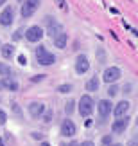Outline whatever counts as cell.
Returning <instances> with one entry per match:
<instances>
[{"mask_svg": "<svg viewBox=\"0 0 138 146\" xmlns=\"http://www.w3.org/2000/svg\"><path fill=\"white\" fill-rule=\"evenodd\" d=\"M36 60H38V63L40 65H52L54 61H56V56H54L52 52H48L47 50V47H43V45H40V47H36Z\"/></svg>", "mask_w": 138, "mask_h": 146, "instance_id": "cell-1", "label": "cell"}, {"mask_svg": "<svg viewBox=\"0 0 138 146\" xmlns=\"http://www.w3.org/2000/svg\"><path fill=\"white\" fill-rule=\"evenodd\" d=\"M93 108H95V103H93L92 96L90 94H84V96L81 98V101H79V114L82 117H88V115H92Z\"/></svg>", "mask_w": 138, "mask_h": 146, "instance_id": "cell-2", "label": "cell"}, {"mask_svg": "<svg viewBox=\"0 0 138 146\" xmlns=\"http://www.w3.org/2000/svg\"><path fill=\"white\" fill-rule=\"evenodd\" d=\"M41 0H24V4H22V18H31L32 15L38 11V7H40Z\"/></svg>", "mask_w": 138, "mask_h": 146, "instance_id": "cell-3", "label": "cell"}, {"mask_svg": "<svg viewBox=\"0 0 138 146\" xmlns=\"http://www.w3.org/2000/svg\"><path fill=\"white\" fill-rule=\"evenodd\" d=\"M45 25H47L45 33H47L48 36H52V38H56L59 33H63V25L59 24L54 16H45Z\"/></svg>", "mask_w": 138, "mask_h": 146, "instance_id": "cell-4", "label": "cell"}, {"mask_svg": "<svg viewBox=\"0 0 138 146\" xmlns=\"http://www.w3.org/2000/svg\"><path fill=\"white\" fill-rule=\"evenodd\" d=\"M43 35H45V31H43L40 25H31L29 29H27V31L24 33V36L27 38V42H31V43L40 42L41 38H43Z\"/></svg>", "mask_w": 138, "mask_h": 146, "instance_id": "cell-5", "label": "cell"}, {"mask_svg": "<svg viewBox=\"0 0 138 146\" xmlns=\"http://www.w3.org/2000/svg\"><path fill=\"white\" fill-rule=\"evenodd\" d=\"M120 76H122V70L118 67H108L102 74V80L106 83H109V85H113V83H117L120 80Z\"/></svg>", "mask_w": 138, "mask_h": 146, "instance_id": "cell-6", "label": "cell"}, {"mask_svg": "<svg viewBox=\"0 0 138 146\" xmlns=\"http://www.w3.org/2000/svg\"><path fill=\"white\" fill-rule=\"evenodd\" d=\"M13 20H14V7L13 5H5L2 9V13H0V25L7 27L13 24Z\"/></svg>", "mask_w": 138, "mask_h": 146, "instance_id": "cell-7", "label": "cell"}, {"mask_svg": "<svg viewBox=\"0 0 138 146\" xmlns=\"http://www.w3.org/2000/svg\"><path fill=\"white\" fill-rule=\"evenodd\" d=\"M97 110H99V117H101V119L104 121L109 114H111V110H113L111 101H109V99H99V103H97Z\"/></svg>", "mask_w": 138, "mask_h": 146, "instance_id": "cell-8", "label": "cell"}, {"mask_svg": "<svg viewBox=\"0 0 138 146\" xmlns=\"http://www.w3.org/2000/svg\"><path fill=\"white\" fill-rule=\"evenodd\" d=\"M129 108H131V103L124 99V101H118V103L113 106V110H111V112H113V115L118 119V117H124V115H128Z\"/></svg>", "mask_w": 138, "mask_h": 146, "instance_id": "cell-9", "label": "cell"}, {"mask_svg": "<svg viewBox=\"0 0 138 146\" xmlns=\"http://www.w3.org/2000/svg\"><path fill=\"white\" fill-rule=\"evenodd\" d=\"M128 125H129V117L124 115V117H118V119L113 121L111 125V132L113 133H124L126 130H128Z\"/></svg>", "mask_w": 138, "mask_h": 146, "instance_id": "cell-10", "label": "cell"}, {"mask_svg": "<svg viewBox=\"0 0 138 146\" xmlns=\"http://www.w3.org/2000/svg\"><path fill=\"white\" fill-rule=\"evenodd\" d=\"M77 133V126H75V123L72 121V119H65L63 121V125H61V135L63 137H74Z\"/></svg>", "mask_w": 138, "mask_h": 146, "instance_id": "cell-11", "label": "cell"}, {"mask_svg": "<svg viewBox=\"0 0 138 146\" xmlns=\"http://www.w3.org/2000/svg\"><path fill=\"white\" fill-rule=\"evenodd\" d=\"M88 70H90V61L84 54H79L75 60V72L77 74H86Z\"/></svg>", "mask_w": 138, "mask_h": 146, "instance_id": "cell-12", "label": "cell"}, {"mask_svg": "<svg viewBox=\"0 0 138 146\" xmlns=\"http://www.w3.org/2000/svg\"><path fill=\"white\" fill-rule=\"evenodd\" d=\"M29 114H31V117H34V119L41 117L43 114H45V105L40 103V101H32V103L29 105Z\"/></svg>", "mask_w": 138, "mask_h": 146, "instance_id": "cell-13", "label": "cell"}, {"mask_svg": "<svg viewBox=\"0 0 138 146\" xmlns=\"http://www.w3.org/2000/svg\"><path fill=\"white\" fill-rule=\"evenodd\" d=\"M2 85H4V90H11V92L20 90V85H18V81H16L14 78H4Z\"/></svg>", "mask_w": 138, "mask_h": 146, "instance_id": "cell-14", "label": "cell"}, {"mask_svg": "<svg viewBox=\"0 0 138 146\" xmlns=\"http://www.w3.org/2000/svg\"><path fill=\"white\" fill-rule=\"evenodd\" d=\"M52 40H54V45L58 49H65L67 47V42H68V36H67V33H59V35L56 38H52Z\"/></svg>", "mask_w": 138, "mask_h": 146, "instance_id": "cell-15", "label": "cell"}, {"mask_svg": "<svg viewBox=\"0 0 138 146\" xmlns=\"http://www.w3.org/2000/svg\"><path fill=\"white\" fill-rule=\"evenodd\" d=\"M99 85H101V81H99V76H93V78H90V80L86 81V90L95 92V90H99Z\"/></svg>", "mask_w": 138, "mask_h": 146, "instance_id": "cell-16", "label": "cell"}, {"mask_svg": "<svg viewBox=\"0 0 138 146\" xmlns=\"http://www.w3.org/2000/svg\"><path fill=\"white\" fill-rule=\"evenodd\" d=\"M2 56L5 60H11L14 56V47H13V43H5V45H2Z\"/></svg>", "mask_w": 138, "mask_h": 146, "instance_id": "cell-17", "label": "cell"}, {"mask_svg": "<svg viewBox=\"0 0 138 146\" xmlns=\"http://www.w3.org/2000/svg\"><path fill=\"white\" fill-rule=\"evenodd\" d=\"M0 76L4 78H13V69L5 63H0Z\"/></svg>", "mask_w": 138, "mask_h": 146, "instance_id": "cell-18", "label": "cell"}, {"mask_svg": "<svg viewBox=\"0 0 138 146\" xmlns=\"http://www.w3.org/2000/svg\"><path fill=\"white\" fill-rule=\"evenodd\" d=\"M11 110H13L16 119H24V114H22V108H20L18 103H11Z\"/></svg>", "mask_w": 138, "mask_h": 146, "instance_id": "cell-19", "label": "cell"}, {"mask_svg": "<svg viewBox=\"0 0 138 146\" xmlns=\"http://www.w3.org/2000/svg\"><path fill=\"white\" fill-rule=\"evenodd\" d=\"M97 60H99V63H106V50L102 47L97 49Z\"/></svg>", "mask_w": 138, "mask_h": 146, "instance_id": "cell-20", "label": "cell"}, {"mask_svg": "<svg viewBox=\"0 0 138 146\" xmlns=\"http://www.w3.org/2000/svg\"><path fill=\"white\" fill-rule=\"evenodd\" d=\"M72 88H74V87H72L70 83H63V85H59V87H58V92H61V94H68V92H72Z\"/></svg>", "mask_w": 138, "mask_h": 146, "instance_id": "cell-21", "label": "cell"}, {"mask_svg": "<svg viewBox=\"0 0 138 146\" xmlns=\"http://www.w3.org/2000/svg\"><path fill=\"white\" fill-rule=\"evenodd\" d=\"M74 110H75V101H72V99H70V101H67V103H65V112H67V114L70 115Z\"/></svg>", "mask_w": 138, "mask_h": 146, "instance_id": "cell-22", "label": "cell"}, {"mask_svg": "<svg viewBox=\"0 0 138 146\" xmlns=\"http://www.w3.org/2000/svg\"><path fill=\"white\" fill-rule=\"evenodd\" d=\"M118 90H120V88H118V85H117V83H113V85H109V88H108V94H109L111 98H115V96L118 94Z\"/></svg>", "mask_w": 138, "mask_h": 146, "instance_id": "cell-23", "label": "cell"}, {"mask_svg": "<svg viewBox=\"0 0 138 146\" xmlns=\"http://www.w3.org/2000/svg\"><path fill=\"white\" fill-rule=\"evenodd\" d=\"M24 33H25L24 29H18V31H16L14 35H13V40L16 42V40H20V38H24Z\"/></svg>", "mask_w": 138, "mask_h": 146, "instance_id": "cell-24", "label": "cell"}, {"mask_svg": "<svg viewBox=\"0 0 138 146\" xmlns=\"http://www.w3.org/2000/svg\"><path fill=\"white\" fill-rule=\"evenodd\" d=\"M5 123H7V114L0 108V125H5Z\"/></svg>", "mask_w": 138, "mask_h": 146, "instance_id": "cell-25", "label": "cell"}, {"mask_svg": "<svg viewBox=\"0 0 138 146\" xmlns=\"http://www.w3.org/2000/svg\"><path fill=\"white\" fill-rule=\"evenodd\" d=\"M41 117H43V121H45V123H50V121H52V112L48 110V112H45Z\"/></svg>", "mask_w": 138, "mask_h": 146, "instance_id": "cell-26", "label": "cell"}, {"mask_svg": "<svg viewBox=\"0 0 138 146\" xmlns=\"http://www.w3.org/2000/svg\"><path fill=\"white\" fill-rule=\"evenodd\" d=\"M18 63H20V65H27V58H25L24 54H20V56H18Z\"/></svg>", "mask_w": 138, "mask_h": 146, "instance_id": "cell-27", "label": "cell"}, {"mask_svg": "<svg viewBox=\"0 0 138 146\" xmlns=\"http://www.w3.org/2000/svg\"><path fill=\"white\" fill-rule=\"evenodd\" d=\"M58 5H59V7H61L63 11L67 9V2H65V0H58Z\"/></svg>", "mask_w": 138, "mask_h": 146, "instance_id": "cell-28", "label": "cell"}, {"mask_svg": "<svg viewBox=\"0 0 138 146\" xmlns=\"http://www.w3.org/2000/svg\"><path fill=\"white\" fill-rule=\"evenodd\" d=\"M111 139H113L111 135H106V137L102 139V144H109V143H111Z\"/></svg>", "mask_w": 138, "mask_h": 146, "instance_id": "cell-29", "label": "cell"}, {"mask_svg": "<svg viewBox=\"0 0 138 146\" xmlns=\"http://www.w3.org/2000/svg\"><path fill=\"white\" fill-rule=\"evenodd\" d=\"M131 88H133V85H126V87H124V92H126V94H129V92H131Z\"/></svg>", "mask_w": 138, "mask_h": 146, "instance_id": "cell-30", "label": "cell"}, {"mask_svg": "<svg viewBox=\"0 0 138 146\" xmlns=\"http://www.w3.org/2000/svg\"><path fill=\"white\" fill-rule=\"evenodd\" d=\"M45 78V74H40V76H36V78H32V81H40V80H43Z\"/></svg>", "mask_w": 138, "mask_h": 146, "instance_id": "cell-31", "label": "cell"}, {"mask_svg": "<svg viewBox=\"0 0 138 146\" xmlns=\"http://www.w3.org/2000/svg\"><path fill=\"white\" fill-rule=\"evenodd\" d=\"M79 146H93V143H92V141H84V143L79 144Z\"/></svg>", "mask_w": 138, "mask_h": 146, "instance_id": "cell-32", "label": "cell"}, {"mask_svg": "<svg viewBox=\"0 0 138 146\" xmlns=\"http://www.w3.org/2000/svg\"><path fill=\"white\" fill-rule=\"evenodd\" d=\"M5 2H7V0H0V7H2V5H4Z\"/></svg>", "mask_w": 138, "mask_h": 146, "instance_id": "cell-33", "label": "cell"}, {"mask_svg": "<svg viewBox=\"0 0 138 146\" xmlns=\"http://www.w3.org/2000/svg\"><path fill=\"white\" fill-rule=\"evenodd\" d=\"M0 90H4V85H2V80H0Z\"/></svg>", "mask_w": 138, "mask_h": 146, "instance_id": "cell-34", "label": "cell"}, {"mask_svg": "<svg viewBox=\"0 0 138 146\" xmlns=\"http://www.w3.org/2000/svg\"><path fill=\"white\" fill-rule=\"evenodd\" d=\"M68 146H79V144H77V143H70Z\"/></svg>", "mask_w": 138, "mask_h": 146, "instance_id": "cell-35", "label": "cell"}, {"mask_svg": "<svg viewBox=\"0 0 138 146\" xmlns=\"http://www.w3.org/2000/svg\"><path fill=\"white\" fill-rule=\"evenodd\" d=\"M41 146H50V144H48V143H41Z\"/></svg>", "mask_w": 138, "mask_h": 146, "instance_id": "cell-36", "label": "cell"}, {"mask_svg": "<svg viewBox=\"0 0 138 146\" xmlns=\"http://www.w3.org/2000/svg\"><path fill=\"white\" fill-rule=\"evenodd\" d=\"M111 146H122V144H118V143H115V144H111Z\"/></svg>", "mask_w": 138, "mask_h": 146, "instance_id": "cell-37", "label": "cell"}, {"mask_svg": "<svg viewBox=\"0 0 138 146\" xmlns=\"http://www.w3.org/2000/svg\"><path fill=\"white\" fill-rule=\"evenodd\" d=\"M18 2H24V0H18Z\"/></svg>", "mask_w": 138, "mask_h": 146, "instance_id": "cell-38", "label": "cell"}, {"mask_svg": "<svg viewBox=\"0 0 138 146\" xmlns=\"http://www.w3.org/2000/svg\"><path fill=\"white\" fill-rule=\"evenodd\" d=\"M136 146H138V144H136Z\"/></svg>", "mask_w": 138, "mask_h": 146, "instance_id": "cell-39", "label": "cell"}]
</instances>
